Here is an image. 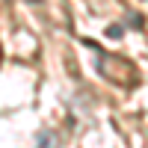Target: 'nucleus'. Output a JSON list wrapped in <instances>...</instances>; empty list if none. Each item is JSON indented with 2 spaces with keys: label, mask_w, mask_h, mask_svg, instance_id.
<instances>
[{
  "label": "nucleus",
  "mask_w": 148,
  "mask_h": 148,
  "mask_svg": "<svg viewBox=\"0 0 148 148\" xmlns=\"http://www.w3.org/2000/svg\"><path fill=\"white\" fill-rule=\"evenodd\" d=\"M36 148H59V136L53 130H39L36 136Z\"/></svg>",
  "instance_id": "nucleus-2"
},
{
  "label": "nucleus",
  "mask_w": 148,
  "mask_h": 148,
  "mask_svg": "<svg viewBox=\"0 0 148 148\" xmlns=\"http://www.w3.org/2000/svg\"><path fill=\"white\" fill-rule=\"evenodd\" d=\"M98 71L116 86H136V68H133V62H127L119 53L98 51Z\"/></svg>",
  "instance_id": "nucleus-1"
},
{
  "label": "nucleus",
  "mask_w": 148,
  "mask_h": 148,
  "mask_svg": "<svg viewBox=\"0 0 148 148\" xmlns=\"http://www.w3.org/2000/svg\"><path fill=\"white\" fill-rule=\"evenodd\" d=\"M107 36H110V39H119V36H121V24H113V27L107 30Z\"/></svg>",
  "instance_id": "nucleus-3"
},
{
  "label": "nucleus",
  "mask_w": 148,
  "mask_h": 148,
  "mask_svg": "<svg viewBox=\"0 0 148 148\" xmlns=\"http://www.w3.org/2000/svg\"><path fill=\"white\" fill-rule=\"evenodd\" d=\"M27 3H39V0H27Z\"/></svg>",
  "instance_id": "nucleus-4"
}]
</instances>
